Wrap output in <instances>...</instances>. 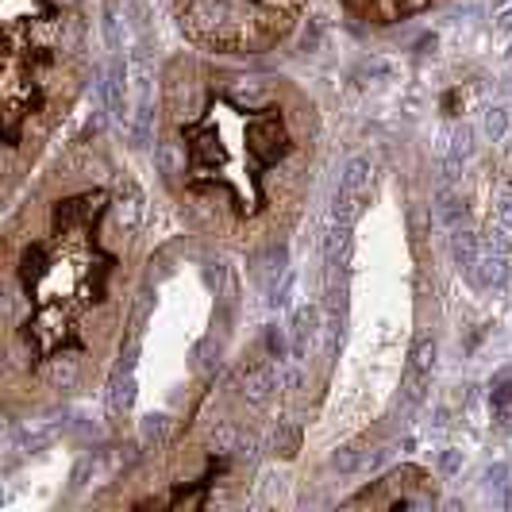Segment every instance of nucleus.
Listing matches in <instances>:
<instances>
[{"instance_id":"obj_1","label":"nucleus","mask_w":512,"mask_h":512,"mask_svg":"<svg viewBox=\"0 0 512 512\" xmlns=\"http://www.w3.org/2000/svg\"><path fill=\"white\" fill-rule=\"evenodd\" d=\"M432 366H436V339L432 335H420L412 343V359L405 370V389H409V401H420L424 389L432 382Z\"/></svg>"},{"instance_id":"obj_2","label":"nucleus","mask_w":512,"mask_h":512,"mask_svg":"<svg viewBox=\"0 0 512 512\" xmlns=\"http://www.w3.org/2000/svg\"><path fill=\"white\" fill-rule=\"evenodd\" d=\"M493 416L501 428H512V370H501L493 382Z\"/></svg>"},{"instance_id":"obj_3","label":"nucleus","mask_w":512,"mask_h":512,"mask_svg":"<svg viewBox=\"0 0 512 512\" xmlns=\"http://www.w3.org/2000/svg\"><path fill=\"white\" fill-rule=\"evenodd\" d=\"M312 328H316V312H312V308H301V312H297V324H293V347H297V351H305V339L312 335Z\"/></svg>"},{"instance_id":"obj_4","label":"nucleus","mask_w":512,"mask_h":512,"mask_svg":"<svg viewBox=\"0 0 512 512\" xmlns=\"http://www.w3.org/2000/svg\"><path fill=\"white\" fill-rule=\"evenodd\" d=\"M505 124H509V112H505V108H497V116L489 112V135H501Z\"/></svg>"}]
</instances>
